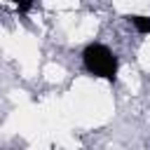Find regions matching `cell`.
Wrapping results in <instances>:
<instances>
[{
	"mask_svg": "<svg viewBox=\"0 0 150 150\" xmlns=\"http://www.w3.org/2000/svg\"><path fill=\"white\" fill-rule=\"evenodd\" d=\"M30 7H33V5H30V2H21V5H19V12H28V9H30Z\"/></svg>",
	"mask_w": 150,
	"mask_h": 150,
	"instance_id": "cell-3",
	"label": "cell"
},
{
	"mask_svg": "<svg viewBox=\"0 0 150 150\" xmlns=\"http://www.w3.org/2000/svg\"><path fill=\"white\" fill-rule=\"evenodd\" d=\"M84 59V66L89 73H94L96 77H105V80H112L115 73H117V59L115 54L105 47V45H89L82 54Z\"/></svg>",
	"mask_w": 150,
	"mask_h": 150,
	"instance_id": "cell-1",
	"label": "cell"
},
{
	"mask_svg": "<svg viewBox=\"0 0 150 150\" xmlns=\"http://www.w3.org/2000/svg\"><path fill=\"white\" fill-rule=\"evenodd\" d=\"M131 23L136 26L138 33H150V16H131Z\"/></svg>",
	"mask_w": 150,
	"mask_h": 150,
	"instance_id": "cell-2",
	"label": "cell"
}]
</instances>
